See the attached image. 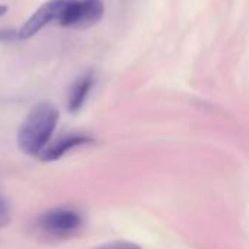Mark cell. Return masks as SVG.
Returning <instances> with one entry per match:
<instances>
[{
  "label": "cell",
  "mask_w": 249,
  "mask_h": 249,
  "mask_svg": "<svg viewBox=\"0 0 249 249\" xmlns=\"http://www.w3.org/2000/svg\"><path fill=\"white\" fill-rule=\"evenodd\" d=\"M10 222V207L7 201L0 196V228H4Z\"/></svg>",
  "instance_id": "obj_8"
},
{
  "label": "cell",
  "mask_w": 249,
  "mask_h": 249,
  "mask_svg": "<svg viewBox=\"0 0 249 249\" xmlns=\"http://www.w3.org/2000/svg\"><path fill=\"white\" fill-rule=\"evenodd\" d=\"M36 225L45 235L66 238L83 228L85 216L73 207H54L39 214Z\"/></svg>",
  "instance_id": "obj_2"
},
{
  "label": "cell",
  "mask_w": 249,
  "mask_h": 249,
  "mask_svg": "<svg viewBox=\"0 0 249 249\" xmlns=\"http://www.w3.org/2000/svg\"><path fill=\"white\" fill-rule=\"evenodd\" d=\"M19 39L18 29H0V42H13Z\"/></svg>",
  "instance_id": "obj_9"
},
{
  "label": "cell",
  "mask_w": 249,
  "mask_h": 249,
  "mask_svg": "<svg viewBox=\"0 0 249 249\" xmlns=\"http://www.w3.org/2000/svg\"><path fill=\"white\" fill-rule=\"evenodd\" d=\"M90 249H143L140 245L134 244V242H127V241H117V242H108L99 247Z\"/></svg>",
  "instance_id": "obj_7"
},
{
  "label": "cell",
  "mask_w": 249,
  "mask_h": 249,
  "mask_svg": "<svg viewBox=\"0 0 249 249\" xmlns=\"http://www.w3.org/2000/svg\"><path fill=\"white\" fill-rule=\"evenodd\" d=\"M93 139L86 136V134H80V133H73V134H67L60 137L57 142H54L53 144H48L44 152L39 155L41 160L44 162H54L61 159L66 153L71 152L73 149L82 147L85 144L92 143Z\"/></svg>",
  "instance_id": "obj_5"
},
{
  "label": "cell",
  "mask_w": 249,
  "mask_h": 249,
  "mask_svg": "<svg viewBox=\"0 0 249 249\" xmlns=\"http://www.w3.org/2000/svg\"><path fill=\"white\" fill-rule=\"evenodd\" d=\"M95 83L93 73L88 71L83 76H80L70 88L69 96H67V108L70 112H77L83 108L92 88Z\"/></svg>",
  "instance_id": "obj_6"
},
{
  "label": "cell",
  "mask_w": 249,
  "mask_h": 249,
  "mask_svg": "<svg viewBox=\"0 0 249 249\" xmlns=\"http://www.w3.org/2000/svg\"><path fill=\"white\" fill-rule=\"evenodd\" d=\"M70 0H48L42 3L29 18L28 20L18 29L19 39H29L36 35L44 26H47L53 20H60L66 6Z\"/></svg>",
  "instance_id": "obj_4"
},
{
  "label": "cell",
  "mask_w": 249,
  "mask_h": 249,
  "mask_svg": "<svg viewBox=\"0 0 249 249\" xmlns=\"http://www.w3.org/2000/svg\"><path fill=\"white\" fill-rule=\"evenodd\" d=\"M102 0H70L58 23L66 28H89L104 16Z\"/></svg>",
  "instance_id": "obj_3"
},
{
  "label": "cell",
  "mask_w": 249,
  "mask_h": 249,
  "mask_svg": "<svg viewBox=\"0 0 249 249\" xmlns=\"http://www.w3.org/2000/svg\"><path fill=\"white\" fill-rule=\"evenodd\" d=\"M58 123V109L50 102L34 105L18 130V146L28 156H39L50 144Z\"/></svg>",
  "instance_id": "obj_1"
},
{
  "label": "cell",
  "mask_w": 249,
  "mask_h": 249,
  "mask_svg": "<svg viewBox=\"0 0 249 249\" xmlns=\"http://www.w3.org/2000/svg\"><path fill=\"white\" fill-rule=\"evenodd\" d=\"M6 12H7V6L0 4V18H1V16H4V15H6Z\"/></svg>",
  "instance_id": "obj_10"
}]
</instances>
